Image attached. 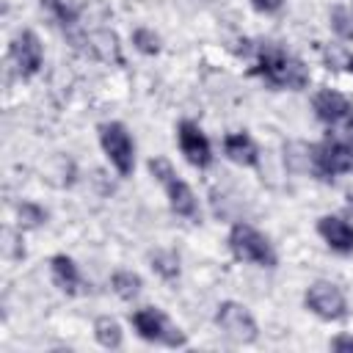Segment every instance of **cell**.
<instances>
[{
	"label": "cell",
	"instance_id": "cell-19",
	"mask_svg": "<svg viewBox=\"0 0 353 353\" xmlns=\"http://www.w3.org/2000/svg\"><path fill=\"white\" fill-rule=\"evenodd\" d=\"M152 268L163 276V279H176L179 276V259H176V254H171V251H157V254H152Z\"/></svg>",
	"mask_w": 353,
	"mask_h": 353
},
{
	"label": "cell",
	"instance_id": "cell-21",
	"mask_svg": "<svg viewBox=\"0 0 353 353\" xmlns=\"http://www.w3.org/2000/svg\"><path fill=\"white\" fill-rule=\"evenodd\" d=\"M331 28L339 33V39H345V41L353 39V22H350V14H347L342 6L331 8Z\"/></svg>",
	"mask_w": 353,
	"mask_h": 353
},
{
	"label": "cell",
	"instance_id": "cell-24",
	"mask_svg": "<svg viewBox=\"0 0 353 353\" xmlns=\"http://www.w3.org/2000/svg\"><path fill=\"white\" fill-rule=\"evenodd\" d=\"M331 350H353V336H336V339H331Z\"/></svg>",
	"mask_w": 353,
	"mask_h": 353
},
{
	"label": "cell",
	"instance_id": "cell-23",
	"mask_svg": "<svg viewBox=\"0 0 353 353\" xmlns=\"http://www.w3.org/2000/svg\"><path fill=\"white\" fill-rule=\"evenodd\" d=\"M281 3H284V0H251V6H254L256 11H265V14L279 11V8H281Z\"/></svg>",
	"mask_w": 353,
	"mask_h": 353
},
{
	"label": "cell",
	"instance_id": "cell-15",
	"mask_svg": "<svg viewBox=\"0 0 353 353\" xmlns=\"http://www.w3.org/2000/svg\"><path fill=\"white\" fill-rule=\"evenodd\" d=\"M110 287L121 301H135L143 290V279L132 270H116L113 279H110Z\"/></svg>",
	"mask_w": 353,
	"mask_h": 353
},
{
	"label": "cell",
	"instance_id": "cell-1",
	"mask_svg": "<svg viewBox=\"0 0 353 353\" xmlns=\"http://www.w3.org/2000/svg\"><path fill=\"white\" fill-rule=\"evenodd\" d=\"M251 74L262 77L268 85L273 88H290V91H301L309 85V69L301 58L290 55L287 50H281L279 44H262L256 50V61L251 66Z\"/></svg>",
	"mask_w": 353,
	"mask_h": 353
},
{
	"label": "cell",
	"instance_id": "cell-12",
	"mask_svg": "<svg viewBox=\"0 0 353 353\" xmlns=\"http://www.w3.org/2000/svg\"><path fill=\"white\" fill-rule=\"evenodd\" d=\"M317 234L336 254H353V226L339 215H323L317 221Z\"/></svg>",
	"mask_w": 353,
	"mask_h": 353
},
{
	"label": "cell",
	"instance_id": "cell-6",
	"mask_svg": "<svg viewBox=\"0 0 353 353\" xmlns=\"http://www.w3.org/2000/svg\"><path fill=\"white\" fill-rule=\"evenodd\" d=\"M215 325L223 331L226 339H232L237 345H251V342H256V334H259L254 314L243 303H237V301L218 303V309H215Z\"/></svg>",
	"mask_w": 353,
	"mask_h": 353
},
{
	"label": "cell",
	"instance_id": "cell-13",
	"mask_svg": "<svg viewBox=\"0 0 353 353\" xmlns=\"http://www.w3.org/2000/svg\"><path fill=\"white\" fill-rule=\"evenodd\" d=\"M50 273H52L55 287L63 290L66 295H80V292H85V281H83V276H80V270H77V265H74L72 256L55 254V256L50 259Z\"/></svg>",
	"mask_w": 353,
	"mask_h": 353
},
{
	"label": "cell",
	"instance_id": "cell-4",
	"mask_svg": "<svg viewBox=\"0 0 353 353\" xmlns=\"http://www.w3.org/2000/svg\"><path fill=\"white\" fill-rule=\"evenodd\" d=\"M132 328L138 331L141 339L154 342V345H165V347H185L188 336L154 306H143L132 312Z\"/></svg>",
	"mask_w": 353,
	"mask_h": 353
},
{
	"label": "cell",
	"instance_id": "cell-11",
	"mask_svg": "<svg viewBox=\"0 0 353 353\" xmlns=\"http://www.w3.org/2000/svg\"><path fill=\"white\" fill-rule=\"evenodd\" d=\"M312 108H314V116H317L323 124H328V127H336V124H342L345 119L353 116L350 99H347L345 94L334 91V88L317 91L314 99H312Z\"/></svg>",
	"mask_w": 353,
	"mask_h": 353
},
{
	"label": "cell",
	"instance_id": "cell-22",
	"mask_svg": "<svg viewBox=\"0 0 353 353\" xmlns=\"http://www.w3.org/2000/svg\"><path fill=\"white\" fill-rule=\"evenodd\" d=\"M19 221H22V226H41L47 221V212L30 201H22L19 204Z\"/></svg>",
	"mask_w": 353,
	"mask_h": 353
},
{
	"label": "cell",
	"instance_id": "cell-16",
	"mask_svg": "<svg viewBox=\"0 0 353 353\" xmlns=\"http://www.w3.org/2000/svg\"><path fill=\"white\" fill-rule=\"evenodd\" d=\"M94 336H97V342H99L102 347H108V350H119V347H121V325H119L113 317H108V314L97 317V323H94Z\"/></svg>",
	"mask_w": 353,
	"mask_h": 353
},
{
	"label": "cell",
	"instance_id": "cell-14",
	"mask_svg": "<svg viewBox=\"0 0 353 353\" xmlns=\"http://www.w3.org/2000/svg\"><path fill=\"white\" fill-rule=\"evenodd\" d=\"M223 152L232 163L237 165H256L259 163V149L248 132H232L223 138Z\"/></svg>",
	"mask_w": 353,
	"mask_h": 353
},
{
	"label": "cell",
	"instance_id": "cell-18",
	"mask_svg": "<svg viewBox=\"0 0 353 353\" xmlns=\"http://www.w3.org/2000/svg\"><path fill=\"white\" fill-rule=\"evenodd\" d=\"M320 55H323L328 69H342V72L353 74V52L347 47H342V44H323Z\"/></svg>",
	"mask_w": 353,
	"mask_h": 353
},
{
	"label": "cell",
	"instance_id": "cell-3",
	"mask_svg": "<svg viewBox=\"0 0 353 353\" xmlns=\"http://www.w3.org/2000/svg\"><path fill=\"white\" fill-rule=\"evenodd\" d=\"M229 248H232L234 259H240V262H251L256 268H276V251H273L270 240L248 223H234L232 226Z\"/></svg>",
	"mask_w": 353,
	"mask_h": 353
},
{
	"label": "cell",
	"instance_id": "cell-17",
	"mask_svg": "<svg viewBox=\"0 0 353 353\" xmlns=\"http://www.w3.org/2000/svg\"><path fill=\"white\" fill-rule=\"evenodd\" d=\"M41 8H47L55 17V22L63 25V28H72L77 22V17H80L77 0H41Z\"/></svg>",
	"mask_w": 353,
	"mask_h": 353
},
{
	"label": "cell",
	"instance_id": "cell-20",
	"mask_svg": "<svg viewBox=\"0 0 353 353\" xmlns=\"http://www.w3.org/2000/svg\"><path fill=\"white\" fill-rule=\"evenodd\" d=\"M132 44H135V50H141V52H146V55L160 52V39H157V33L149 30V28H138V30L132 33Z\"/></svg>",
	"mask_w": 353,
	"mask_h": 353
},
{
	"label": "cell",
	"instance_id": "cell-9",
	"mask_svg": "<svg viewBox=\"0 0 353 353\" xmlns=\"http://www.w3.org/2000/svg\"><path fill=\"white\" fill-rule=\"evenodd\" d=\"M11 61L19 72V77H33L44 63V47L33 30H19L11 39Z\"/></svg>",
	"mask_w": 353,
	"mask_h": 353
},
{
	"label": "cell",
	"instance_id": "cell-5",
	"mask_svg": "<svg viewBox=\"0 0 353 353\" xmlns=\"http://www.w3.org/2000/svg\"><path fill=\"white\" fill-rule=\"evenodd\" d=\"M99 143H102V152L108 154L110 165L121 176H130L132 168H135V143H132L127 127L121 121H105V124H99Z\"/></svg>",
	"mask_w": 353,
	"mask_h": 353
},
{
	"label": "cell",
	"instance_id": "cell-2",
	"mask_svg": "<svg viewBox=\"0 0 353 353\" xmlns=\"http://www.w3.org/2000/svg\"><path fill=\"white\" fill-rule=\"evenodd\" d=\"M149 171H152V176L163 185L171 210H174L176 215L188 218V221H196V218H199V201H196L190 185L176 176L174 165H171L165 157H152V160H149Z\"/></svg>",
	"mask_w": 353,
	"mask_h": 353
},
{
	"label": "cell",
	"instance_id": "cell-7",
	"mask_svg": "<svg viewBox=\"0 0 353 353\" xmlns=\"http://www.w3.org/2000/svg\"><path fill=\"white\" fill-rule=\"evenodd\" d=\"M312 168L320 179H334L345 171H353V149L336 135L312 146Z\"/></svg>",
	"mask_w": 353,
	"mask_h": 353
},
{
	"label": "cell",
	"instance_id": "cell-8",
	"mask_svg": "<svg viewBox=\"0 0 353 353\" xmlns=\"http://www.w3.org/2000/svg\"><path fill=\"white\" fill-rule=\"evenodd\" d=\"M303 303L320 320H342L347 314V301H345L342 290L336 284H331V281H314L306 290Z\"/></svg>",
	"mask_w": 353,
	"mask_h": 353
},
{
	"label": "cell",
	"instance_id": "cell-10",
	"mask_svg": "<svg viewBox=\"0 0 353 353\" xmlns=\"http://www.w3.org/2000/svg\"><path fill=\"white\" fill-rule=\"evenodd\" d=\"M176 141H179V149L185 154V160L196 168H207L212 163V146H210V138L201 132L199 124L193 121H179L176 127Z\"/></svg>",
	"mask_w": 353,
	"mask_h": 353
}]
</instances>
